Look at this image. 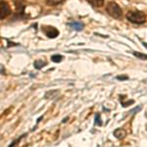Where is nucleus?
Wrapping results in <instances>:
<instances>
[{"mask_svg": "<svg viewBox=\"0 0 147 147\" xmlns=\"http://www.w3.org/2000/svg\"><path fill=\"white\" fill-rule=\"evenodd\" d=\"M127 19L134 24H143L146 21V15L142 11H129L127 14Z\"/></svg>", "mask_w": 147, "mask_h": 147, "instance_id": "1", "label": "nucleus"}, {"mask_svg": "<svg viewBox=\"0 0 147 147\" xmlns=\"http://www.w3.org/2000/svg\"><path fill=\"white\" fill-rule=\"evenodd\" d=\"M106 11L111 17L115 18V19H121L122 18V15H123V12H122V9L121 7L118 5L116 2H109L106 6Z\"/></svg>", "mask_w": 147, "mask_h": 147, "instance_id": "2", "label": "nucleus"}, {"mask_svg": "<svg viewBox=\"0 0 147 147\" xmlns=\"http://www.w3.org/2000/svg\"><path fill=\"white\" fill-rule=\"evenodd\" d=\"M10 13L11 9L8 5V3L5 1H1V3H0V18H1V20H3L8 15H10Z\"/></svg>", "mask_w": 147, "mask_h": 147, "instance_id": "3", "label": "nucleus"}, {"mask_svg": "<svg viewBox=\"0 0 147 147\" xmlns=\"http://www.w3.org/2000/svg\"><path fill=\"white\" fill-rule=\"evenodd\" d=\"M42 32H43L48 37H50V38H55L57 35L59 34L58 30L54 27H50V26L42 27Z\"/></svg>", "mask_w": 147, "mask_h": 147, "instance_id": "4", "label": "nucleus"}, {"mask_svg": "<svg viewBox=\"0 0 147 147\" xmlns=\"http://www.w3.org/2000/svg\"><path fill=\"white\" fill-rule=\"evenodd\" d=\"M114 136L117 137V138L122 139L127 136V131L124 129H116L114 130Z\"/></svg>", "mask_w": 147, "mask_h": 147, "instance_id": "5", "label": "nucleus"}, {"mask_svg": "<svg viewBox=\"0 0 147 147\" xmlns=\"http://www.w3.org/2000/svg\"><path fill=\"white\" fill-rule=\"evenodd\" d=\"M71 28L75 30H82L84 28V24H82L80 22H73V23H70L69 24Z\"/></svg>", "mask_w": 147, "mask_h": 147, "instance_id": "6", "label": "nucleus"}, {"mask_svg": "<svg viewBox=\"0 0 147 147\" xmlns=\"http://www.w3.org/2000/svg\"><path fill=\"white\" fill-rule=\"evenodd\" d=\"M58 94H59V91H58V90H51V91H48V92H47V93L45 94V98H46V99H54V98H56Z\"/></svg>", "mask_w": 147, "mask_h": 147, "instance_id": "7", "label": "nucleus"}, {"mask_svg": "<svg viewBox=\"0 0 147 147\" xmlns=\"http://www.w3.org/2000/svg\"><path fill=\"white\" fill-rule=\"evenodd\" d=\"M91 5L95 6V7H101L104 3V0H87Z\"/></svg>", "mask_w": 147, "mask_h": 147, "instance_id": "8", "label": "nucleus"}, {"mask_svg": "<svg viewBox=\"0 0 147 147\" xmlns=\"http://www.w3.org/2000/svg\"><path fill=\"white\" fill-rule=\"evenodd\" d=\"M62 1H64V0H47L46 3H47V5H49V6H54V5H57V4L61 3Z\"/></svg>", "mask_w": 147, "mask_h": 147, "instance_id": "9", "label": "nucleus"}, {"mask_svg": "<svg viewBox=\"0 0 147 147\" xmlns=\"http://www.w3.org/2000/svg\"><path fill=\"white\" fill-rule=\"evenodd\" d=\"M45 62H43L42 60H36L34 62V67L36 69H41L42 67H43L44 65H45Z\"/></svg>", "mask_w": 147, "mask_h": 147, "instance_id": "10", "label": "nucleus"}, {"mask_svg": "<svg viewBox=\"0 0 147 147\" xmlns=\"http://www.w3.org/2000/svg\"><path fill=\"white\" fill-rule=\"evenodd\" d=\"M51 60L53 61V62H55V63H59V62H61V61L63 60V56H61V55H53L51 57Z\"/></svg>", "mask_w": 147, "mask_h": 147, "instance_id": "11", "label": "nucleus"}, {"mask_svg": "<svg viewBox=\"0 0 147 147\" xmlns=\"http://www.w3.org/2000/svg\"><path fill=\"white\" fill-rule=\"evenodd\" d=\"M134 55L136 56L137 58L142 59V60H146L147 59V55H145V54H142V53H139V52H134Z\"/></svg>", "mask_w": 147, "mask_h": 147, "instance_id": "12", "label": "nucleus"}, {"mask_svg": "<svg viewBox=\"0 0 147 147\" xmlns=\"http://www.w3.org/2000/svg\"><path fill=\"white\" fill-rule=\"evenodd\" d=\"M95 125H102V123L100 121V115H96L95 116Z\"/></svg>", "mask_w": 147, "mask_h": 147, "instance_id": "13", "label": "nucleus"}, {"mask_svg": "<svg viewBox=\"0 0 147 147\" xmlns=\"http://www.w3.org/2000/svg\"><path fill=\"white\" fill-rule=\"evenodd\" d=\"M117 79L118 80H127V76H119V77H117Z\"/></svg>", "mask_w": 147, "mask_h": 147, "instance_id": "14", "label": "nucleus"}, {"mask_svg": "<svg viewBox=\"0 0 147 147\" xmlns=\"http://www.w3.org/2000/svg\"><path fill=\"white\" fill-rule=\"evenodd\" d=\"M143 45H144V46H145V47H146V48H147V43H145V42H144V43H143Z\"/></svg>", "mask_w": 147, "mask_h": 147, "instance_id": "15", "label": "nucleus"}, {"mask_svg": "<svg viewBox=\"0 0 147 147\" xmlns=\"http://www.w3.org/2000/svg\"><path fill=\"white\" fill-rule=\"evenodd\" d=\"M97 147H98V146H97Z\"/></svg>", "mask_w": 147, "mask_h": 147, "instance_id": "16", "label": "nucleus"}]
</instances>
